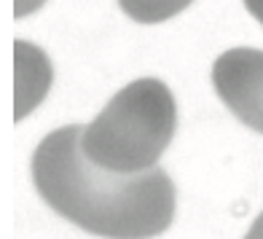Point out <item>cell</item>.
<instances>
[{
	"label": "cell",
	"mask_w": 263,
	"mask_h": 239,
	"mask_svg": "<svg viewBox=\"0 0 263 239\" xmlns=\"http://www.w3.org/2000/svg\"><path fill=\"white\" fill-rule=\"evenodd\" d=\"M32 183L57 215L102 239H153L175 220L177 188L161 167L116 175L81 151V126L49 132L32 153Z\"/></svg>",
	"instance_id": "1"
},
{
	"label": "cell",
	"mask_w": 263,
	"mask_h": 239,
	"mask_svg": "<svg viewBox=\"0 0 263 239\" xmlns=\"http://www.w3.org/2000/svg\"><path fill=\"white\" fill-rule=\"evenodd\" d=\"M177 132V102L159 78H137L116 91L91 124L81 126V151L94 167L140 175L159 164Z\"/></svg>",
	"instance_id": "2"
},
{
	"label": "cell",
	"mask_w": 263,
	"mask_h": 239,
	"mask_svg": "<svg viewBox=\"0 0 263 239\" xmlns=\"http://www.w3.org/2000/svg\"><path fill=\"white\" fill-rule=\"evenodd\" d=\"M212 89L245 126L263 135V51L250 46L223 51L212 65Z\"/></svg>",
	"instance_id": "3"
},
{
	"label": "cell",
	"mask_w": 263,
	"mask_h": 239,
	"mask_svg": "<svg viewBox=\"0 0 263 239\" xmlns=\"http://www.w3.org/2000/svg\"><path fill=\"white\" fill-rule=\"evenodd\" d=\"M194 3V0H118L121 11L132 19L140 22V25H159V22H166Z\"/></svg>",
	"instance_id": "4"
},
{
	"label": "cell",
	"mask_w": 263,
	"mask_h": 239,
	"mask_svg": "<svg viewBox=\"0 0 263 239\" xmlns=\"http://www.w3.org/2000/svg\"><path fill=\"white\" fill-rule=\"evenodd\" d=\"M245 8L250 11V16H253L258 25L263 27V0H242Z\"/></svg>",
	"instance_id": "5"
},
{
	"label": "cell",
	"mask_w": 263,
	"mask_h": 239,
	"mask_svg": "<svg viewBox=\"0 0 263 239\" xmlns=\"http://www.w3.org/2000/svg\"><path fill=\"white\" fill-rule=\"evenodd\" d=\"M245 239H263V212L253 220V226H250V231L245 234Z\"/></svg>",
	"instance_id": "6"
}]
</instances>
